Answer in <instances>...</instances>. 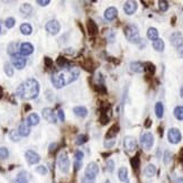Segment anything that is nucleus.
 Segmentation results:
<instances>
[{"instance_id":"obj_8","label":"nucleus","mask_w":183,"mask_h":183,"mask_svg":"<svg viewBox=\"0 0 183 183\" xmlns=\"http://www.w3.org/2000/svg\"><path fill=\"white\" fill-rule=\"evenodd\" d=\"M45 29L48 34L51 35H57L61 30V25L57 20L55 19H52V20H48L45 25Z\"/></svg>"},{"instance_id":"obj_28","label":"nucleus","mask_w":183,"mask_h":183,"mask_svg":"<svg viewBox=\"0 0 183 183\" xmlns=\"http://www.w3.org/2000/svg\"><path fill=\"white\" fill-rule=\"evenodd\" d=\"M155 115L158 119L163 118V116H164V106H163L162 102H156V105H155Z\"/></svg>"},{"instance_id":"obj_55","label":"nucleus","mask_w":183,"mask_h":183,"mask_svg":"<svg viewBox=\"0 0 183 183\" xmlns=\"http://www.w3.org/2000/svg\"><path fill=\"white\" fill-rule=\"evenodd\" d=\"M180 159L183 162V148L181 150V152H180Z\"/></svg>"},{"instance_id":"obj_35","label":"nucleus","mask_w":183,"mask_h":183,"mask_svg":"<svg viewBox=\"0 0 183 183\" xmlns=\"http://www.w3.org/2000/svg\"><path fill=\"white\" fill-rule=\"evenodd\" d=\"M3 70H5V73H6L9 78H11L12 75H14V68H12V65L10 64V63H6Z\"/></svg>"},{"instance_id":"obj_25","label":"nucleus","mask_w":183,"mask_h":183,"mask_svg":"<svg viewBox=\"0 0 183 183\" xmlns=\"http://www.w3.org/2000/svg\"><path fill=\"white\" fill-rule=\"evenodd\" d=\"M19 47H20V45L18 44L17 42H12V43H10V44L8 45V47H7V52H8V54H10V55H15V54H18L17 52L19 51Z\"/></svg>"},{"instance_id":"obj_10","label":"nucleus","mask_w":183,"mask_h":183,"mask_svg":"<svg viewBox=\"0 0 183 183\" xmlns=\"http://www.w3.org/2000/svg\"><path fill=\"white\" fill-rule=\"evenodd\" d=\"M25 158H26L27 163L29 165H35V164H38L39 161H41V156L36 152L32 151V150H28L25 153Z\"/></svg>"},{"instance_id":"obj_49","label":"nucleus","mask_w":183,"mask_h":183,"mask_svg":"<svg viewBox=\"0 0 183 183\" xmlns=\"http://www.w3.org/2000/svg\"><path fill=\"white\" fill-rule=\"evenodd\" d=\"M81 166H82V162H81V161H75V162H74V170H75V171L81 170Z\"/></svg>"},{"instance_id":"obj_58","label":"nucleus","mask_w":183,"mask_h":183,"mask_svg":"<svg viewBox=\"0 0 183 183\" xmlns=\"http://www.w3.org/2000/svg\"><path fill=\"white\" fill-rule=\"evenodd\" d=\"M0 33H1V27H0Z\"/></svg>"},{"instance_id":"obj_38","label":"nucleus","mask_w":183,"mask_h":183,"mask_svg":"<svg viewBox=\"0 0 183 183\" xmlns=\"http://www.w3.org/2000/svg\"><path fill=\"white\" fill-rule=\"evenodd\" d=\"M15 24H16V20L14 17H8L6 20H5V26H6L7 28H12V27L15 26Z\"/></svg>"},{"instance_id":"obj_15","label":"nucleus","mask_w":183,"mask_h":183,"mask_svg":"<svg viewBox=\"0 0 183 183\" xmlns=\"http://www.w3.org/2000/svg\"><path fill=\"white\" fill-rule=\"evenodd\" d=\"M18 134L20 135V137L21 136L23 137H27L30 134V126L27 124L26 120L21 121L19 124V126H18Z\"/></svg>"},{"instance_id":"obj_1","label":"nucleus","mask_w":183,"mask_h":183,"mask_svg":"<svg viewBox=\"0 0 183 183\" xmlns=\"http://www.w3.org/2000/svg\"><path fill=\"white\" fill-rule=\"evenodd\" d=\"M80 70L77 66H66L61 69L60 71L55 72L51 78V81L56 89H61L65 87L69 83H72L73 81L79 78Z\"/></svg>"},{"instance_id":"obj_33","label":"nucleus","mask_w":183,"mask_h":183,"mask_svg":"<svg viewBox=\"0 0 183 183\" xmlns=\"http://www.w3.org/2000/svg\"><path fill=\"white\" fill-rule=\"evenodd\" d=\"M9 138H10V141H12V142H19L20 141V135L18 134V130H10V133H9Z\"/></svg>"},{"instance_id":"obj_23","label":"nucleus","mask_w":183,"mask_h":183,"mask_svg":"<svg viewBox=\"0 0 183 183\" xmlns=\"http://www.w3.org/2000/svg\"><path fill=\"white\" fill-rule=\"evenodd\" d=\"M155 174H156V166L154 164H148L144 168V175L146 177H153Z\"/></svg>"},{"instance_id":"obj_14","label":"nucleus","mask_w":183,"mask_h":183,"mask_svg":"<svg viewBox=\"0 0 183 183\" xmlns=\"http://www.w3.org/2000/svg\"><path fill=\"white\" fill-rule=\"evenodd\" d=\"M124 146H125V150L128 152H132L134 151L137 146V142H136V139L132 136H127V137H125L124 139Z\"/></svg>"},{"instance_id":"obj_13","label":"nucleus","mask_w":183,"mask_h":183,"mask_svg":"<svg viewBox=\"0 0 183 183\" xmlns=\"http://www.w3.org/2000/svg\"><path fill=\"white\" fill-rule=\"evenodd\" d=\"M170 41H171V44L173 45V46H175V47H180L181 45H183V36L181 33L179 32H175L173 33L171 35V37H170Z\"/></svg>"},{"instance_id":"obj_42","label":"nucleus","mask_w":183,"mask_h":183,"mask_svg":"<svg viewBox=\"0 0 183 183\" xmlns=\"http://www.w3.org/2000/svg\"><path fill=\"white\" fill-rule=\"evenodd\" d=\"M158 8L161 11H166L168 9V2L167 1H158Z\"/></svg>"},{"instance_id":"obj_50","label":"nucleus","mask_w":183,"mask_h":183,"mask_svg":"<svg viewBox=\"0 0 183 183\" xmlns=\"http://www.w3.org/2000/svg\"><path fill=\"white\" fill-rule=\"evenodd\" d=\"M44 61H45V65L47 66V68H52V64H53V62H52V60L50 59V57H45L44 59Z\"/></svg>"},{"instance_id":"obj_52","label":"nucleus","mask_w":183,"mask_h":183,"mask_svg":"<svg viewBox=\"0 0 183 183\" xmlns=\"http://www.w3.org/2000/svg\"><path fill=\"white\" fill-rule=\"evenodd\" d=\"M177 53H179V55L183 59V45H181L180 47H177Z\"/></svg>"},{"instance_id":"obj_3","label":"nucleus","mask_w":183,"mask_h":183,"mask_svg":"<svg viewBox=\"0 0 183 183\" xmlns=\"http://www.w3.org/2000/svg\"><path fill=\"white\" fill-rule=\"evenodd\" d=\"M125 36H126V38L130 42V43H139L141 41V36H139V30L137 28V26L135 25H128V26L125 27Z\"/></svg>"},{"instance_id":"obj_46","label":"nucleus","mask_w":183,"mask_h":183,"mask_svg":"<svg viewBox=\"0 0 183 183\" xmlns=\"http://www.w3.org/2000/svg\"><path fill=\"white\" fill-rule=\"evenodd\" d=\"M115 143H116L115 138L114 139H106V142H105V146H106L107 148H110L115 145Z\"/></svg>"},{"instance_id":"obj_43","label":"nucleus","mask_w":183,"mask_h":183,"mask_svg":"<svg viewBox=\"0 0 183 183\" xmlns=\"http://www.w3.org/2000/svg\"><path fill=\"white\" fill-rule=\"evenodd\" d=\"M114 170H115V162L112 159H109L107 162V171L111 173V172H114Z\"/></svg>"},{"instance_id":"obj_4","label":"nucleus","mask_w":183,"mask_h":183,"mask_svg":"<svg viewBox=\"0 0 183 183\" xmlns=\"http://www.w3.org/2000/svg\"><path fill=\"white\" fill-rule=\"evenodd\" d=\"M99 174V166L96 162H90L87 165L84 171V179L89 180L90 182H95L96 177Z\"/></svg>"},{"instance_id":"obj_53","label":"nucleus","mask_w":183,"mask_h":183,"mask_svg":"<svg viewBox=\"0 0 183 183\" xmlns=\"http://www.w3.org/2000/svg\"><path fill=\"white\" fill-rule=\"evenodd\" d=\"M152 125V120L150 118H147V120H146V124H145V127L146 128H148L150 126Z\"/></svg>"},{"instance_id":"obj_22","label":"nucleus","mask_w":183,"mask_h":183,"mask_svg":"<svg viewBox=\"0 0 183 183\" xmlns=\"http://www.w3.org/2000/svg\"><path fill=\"white\" fill-rule=\"evenodd\" d=\"M129 66H130V70L133 72H135V73H143L145 71L144 64L141 62H132Z\"/></svg>"},{"instance_id":"obj_45","label":"nucleus","mask_w":183,"mask_h":183,"mask_svg":"<svg viewBox=\"0 0 183 183\" xmlns=\"http://www.w3.org/2000/svg\"><path fill=\"white\" fill-rule=\"evenodd\" d=\"M130 163H132V165H133L134 168H137L139 165V158H138V155H136L135 157H133L132 158V161H130Z\"/></svg>"},{"instance_id":"obj_26","label":"nucleus","mask_w":183,"mask_h":183,"mask_svg":"<svg viewBox=\"0 0 183 183\" xmlns=\"http://www.w3.org/2000/svg\"><path fill=\"white\" fill-rule=\"evenodd\" d=\"M73 112L78 117H86L88 115V109H87L86 107H82V106H78V107H74L73 108Z\"/></svg>"},{"instance_id":"obj_18","label":"nucleus","mask_w":183,"mask_h":183,"mask_svg":"<svg viewBox=\"0 0 183 183\" xmlns=\"http://www.w3.org/2000/svg\"><path fill=\"white\" fill-rule=\"evenodd\" d=\"M87 30L90 36H95L98 34V26L92 19H88L87 20Z\"/></svg>"},{"instance_id":"obj_32","label":"nucleus","mask_w":183,"mask_h":183,"mask_svg":"<svg viewBox=\"0 0 183 183\" xmlns=\"http://www.w3.org/2000/svg\"><path fill=\"white\" fill-rule=\"evenodd\" d=\"M174 117L177 120H183V106H177L174 109Z\"/></svg>"},{"instance_id":"obj_57","label":"nucleus","mask_w":183,"mask_h":183,"mask_svg":"<svg viewBox=\"0 0 183 183\" xmlns=\"http://www.w3.org/2000/svg\"><path fill=\"white\" fill-rule=\"evenodd\" d=\"M105 183H110V181L109 180H106V181H105Z\"/></svg>"},{"instance_id":"obj_41","label":"nucleus","mask_w":183,"mask_h":183,"mask_svg":"<svg viewBox=\"0 0 183 183\" xmlns=\"http://www.w3.org/2000/svg\"><path fill=\"white\" fill-rule=\"evenodd\" d=\"M36 172L41 175H46L47 174V168H46V166H44V165H38L37 167H36Z\"/></svg>"},{"instance_id":"obj_40","label":"nucleus","mask_w":183,"mask_h":183,"mask_svg":"<svg viewBox=\"0 0 183 183\" xmlns=\"http://www.w3.org/2000/svg\"><path fill=\"white\" fill-rule=\"evenodd\" d=\"M171 159H172V154L170 151H165L164 152V164L167 165L171 163Z\"/></svg>"},{"instance_id":"obj_37","label":"nucleus","mask_w":183,"mask_h":183,"mask_svg":"<svg viewBox=\"0 0 183 183\" xmlns=\"http://www.w3.org/2000/svg\"><path fill=\"white\" fill-rule=\"evenodd\" d=\"M144 69H145V71H147L151 75H153V74L155 73V65L152 64V63H145Z\"/></svg>"},{"instance_id":"obj_54","label":"nucleus","mask_w":183,"mask_h":183,"mask_svg":"<svg viewBox=\"0 0 183 183\" xmlns=\"http://www.w3.org/2000/svg\"><path fill=\"white\" fill-rule=\"evenodd\" d=\"M175 183H183V177H179V179H176Z\"/></svg>"},{"instance_id":"obj_2","label":"nucleus","mask_w":183,"mask_h":183,"mask_svg":"<svg viewBox=\"0 0 183 183\" xmlns=\"http://www.w3.org/2000/svg\"><path fill=\"white\" fill-rule=\"evenodd\" d=\"M17 97L24 100H33L36 99L39 95V83L35 79H28L20 83L16 90Z\"/></svg>"},{"instance_id":"obj_47","label":"nucleus","mask_w":183,"mask_h":183,"mask_svg":"<svg viewBox=\"0 0 183 183\" xmlns=\"http://www.w3.org/2000/svg\"><path fill=\"white\" fill-rule=\"evenodd\" d=\"M57 118L60 119V121H64L65 120V115H64V111H63L62 109H60L59 111H57Z\"/></svg>"},{"instance_id":"obj_27","label":"nucleus","mask_w":183,"mask_h":183,"mask_svg":"<svg viewBox=\"0 0 183 183\" xmlns=\"http://www.w3.org/2000/svg\"><path fill=\"white\" fill-rule=\"evenodd\" d=\"M153 47L155 51L157 52H163L164 47H165V44H164V41L162 38H157L153 42Z\"/></svg>"},{"instance_id":"obj_20","label":"nucleus","mask_w":183,"mask_h":183,"mask_svg":"<svg viewBox=\"0 0 183 183\" xmlns=\"http://www.w3.org/2000/svg\"><path fill=\"white\" fill-rule=\"evenodd\" d=\"M118 133H119V125L115 124L114 126H111V127L109 128L108 133L106 134V139H114Z\"/></svg>"},{"instance_id":"obj_11","label":"nucleus","mask_w":183,"mask_h":183,"mask_svg":"<svg viewBox=\"0 0 183 183\" xmlns=\"http://www.w3.org/2000/svg\"><path fill=\"white\" fill-rule=\"evenodd\" d=\"M42 116H43V118L45 120H47L48 123H52V124H55L56 121H57L55 112L53 111V109H51V108H44V109L42 110Z\"/></svg>"},{"instance_id":"obj_29","label":"nucleus","mask_w":183,"mask_h":183,"mask_svg":"<svg viewBox=\"0 0 183 183\" xmlns=\"http://www.w3.org/2000/svg\"><path fill=\"white\" fill-rule=\"evenodd\" d=\"M147 37L151 41H155V39L158 38V32H157L156 28H154V27H150L147 30Z\"/></svg>"},{"instance_id":"obj_30","label":"nucleus","mask_w":183,"mask_h":183,"mask_svg":"<svg viewBox=\"0 0 183 183\" xmlns=\"http://www.w3.org/2000/svg\"><path fill=\"white\" fill-rule=\"evenodd\" d=\"M118 177L121 182H125L127 181L128 179V170L126 167H120L118 170Z\"/></svg>"},{"instance_id":"obj_48","label":"nucleus","mask_w":183,"mask_h":183,"mask_svg":"<svg viewBox=\"0 0 183 183\" xmlns=\"http://www.w3.org/2000/svg\"><path fill=\"white\" fill-rule=\"evenodd\" d=\"M36 2L38 3L39 6H42V7H45V6H47V5H50V0H37Z\"/></svg>"},{"instance_id":"obj_6","label":"nucleus","mask_w":183,"mask_h":183,"mask_svg":"<svg viewBox=\"0 0 183 183\" xmlns=\"http://www.w3.org/2000/svg\"><path fill=\"white\" fill-rule=\"evenodd\" d=\"M141 145L142 147L146 151L151 150L154 145V136L152 133H144L142 136H141Z\"/></svg>"},{"instance_id":"obj_39","label":"nucleus","mask_w":183,"mask_h":183,"mask_svg":"<svg viewBox=\"0 0 183 183\" xmlns=\"http://www.w3.org/2000/svg\"><path fill=\"white\" fill-rule=\"evenodd\" d=\"M9 156V151L6 147H0V159H6Z\"/></svg>"},{"instance_id":"obj_7","label":"nucleus","mask_w":183,"mask_h":183,"mask_svg":"<svg viewBox=\"0 0 183 183\" xmlns=\"http://www.w3.org/2000/svg\"><path fill=\"white\" fill-rule=\"evenodd\" d=\"M26 59L25 56L20 55V54H15L11 56V65L14 68H16L17 70H23L26 66Z\"/></svg>"},{"instance_id":"obj_56","label":"nucleus","mask_w":183,"mask_h":183,"mask_svg":"<svg viewBox=\"0 0 183 183\" xmlns=\"http://www.w3.org/2000/svg\"><path fill=\"white\" fill-rule=\"evenodd\" d=\"M180 95H181V98H183V86H182V88H181V90H180Z\"/></svg>"},{"instance_id":"obj_51","label":"nucleus","mask_w":183,"mask_h":183,"mask_svg":"<svg viewBox=\"0 0 183 183\" xmlns=\"http://www.w3.org/2000/svg\"><path fill=\"white\" fill-rule=\"evenodd\" d=\"M56 147H57V144L56 143H53V144L50 145V153H54L56 151Z\"/></svg>"},{"instance_id":"obj_5","label":"nucleus","mask_w":183,"mask_h":183,"mask_svg":"<svg viewBox=\"0 0 183 183\" xmlns=\"http://www.w3.org/2000/svg\"><path fill=\"white\" fill-rule=\"evenodd\" d=\"M57 165H59L60 171L62 173H69L70 171V158H69L68 154L66 153H61L59 155V158H57Z\"/></svg>"},{"instance_id":"obj_24","label":"nucleus","mask_w":183,"mask_h":183,"mask_svg":"<svg viewBox=\"0 0 183 183\" xmlns=\"http://www.w3.org/2000/svg\"><path fill=\"white\" fill-rule=\"evenodd\" d=\"M19 10H20L21 15L25 16V17H28V16L32 15L33 7L30 6L29 3H23V5L20 6V8H19Z\"/></svg>"},{"instance_id":"obj_17","label":"nucleus","mask_w":183,"mask_h":183,"mask_svg":"<svg viewBox=\"0 0 183 183\" xmlns=\"http://www.w3.org/2000/svg\"><path fill=\"white\" fill-rule=\"evenodd\" d=\"M117 15H118V10H117L115 7H109V8H107L106 11H105V14H104L105 18H106L107 20H109V21L116 19Z\"/></svg>"},{"instance_id":"obj_21","label":"nucleus","mask_w":183,"mask_h":183,"mask_svg":"<svg viewBox=\"0 0 183 183\" xmlns=\"http://www.w3.org/2000/svg\"><path fill=\"white\" fill-rule=\"evenodd\" d=\"M39 116L37 115V114H30V115H28V117H27L26 121H27V124L29 125V126H36V125H38L39 124Z\"/></svg>"},{"instance_id":"obj_16","label":"nucleus","mask_w":183,"mask_h":183,"mask_svg":"<svg viewBox=\"0 0 183 183\" xmlns=\"http://www.w3.org/2000/svg\"><path fill=\"white\" fill-rule=\"evenodd\" d=\"M137 10V2L136 1H127V2H125L124 5V11L125 14H127V15H133L135 14V11Z\"/></svg>"},{"instance_id":"obj_31","label":"nucleus","mask_w":183,"mask_h":183,"mask_svg":"<svg viewBox=\"0 0 183 183\" xmlns=\"http://www.w3.org/2000/svg\"><path fill=\"white\" fill-rule=\"evenodd\" d=\"M20 32L23 35H30L33 33V27L30 26L29 24H27V23H24V24L20 25Z\"/></svg>"},{"instance_id":"obj_34","label":"nucleus","mask_w":183,"mask_h":183,"mask_svg":"<svg viewBox=\"0 0 183 183\" xmlns=\"http://www.w3.org/2000/svg\"><path fill=\"white\" fill-rule=\"evenodd\" d=\"M56 63H57V65H59L60 69H63V68H66V66H69L68 60L65 59L64 56H59V59H57Z\"/></svg>"},{"instance_id":"obj_19","label":"nucleus","mask_w":183,"mask_h":183,"mask_svg":"<svg viewBox=\"0 0 183 183\" xmlns=\"http://www.w3.org/2000/svg\"><path fill=\"white\" fill-rule=\"evenodd\" d=\"M29 181V175L26 171H20L16 176L14 183H28Z\"/></svg>"},{"instance_id":"obj_9","label":"nucleus","mask_w":183,"mask_h":183,"mask_svg":"<svg viewBox=\"0 0 183 183\" xmlns=\"http://www.w3.org/2000/svg\"><path fill=\"white\" fill-rule=\"evenodd\" d=\"M167 139L171 144H177L182 139V134L177 128H171L167 132Z\"/></svg>"},{"instance_id":"obj_12","label":"nucleus","mask_w":183,"mask_h":183,"mask_svg":"<svg viewBox=\"0 0 183 183\" xmlns=\"http://www.w3.org/2000/svg\"><path fill=\"white\" fill-rule=\"evenodd\" d=\"M34 52V46H33L30 43L28 42H25V43H21L20 47H19V54L23 56H28Z\"/></svg>"},{"instance_id":"obj_44","label":"nucleus","mask_w":183,"mask_h":183,"mask_svg":"<svg viewBox=\"0 0 183 183\" xmlns=\"http://www.w3.org/2000/svg\"><path fill=\"white\" fill-rule=\"evenodd\" d=\"M74 157H75V161H81L82 162L83 157H84V154L82 151H77L74 153Z\"/></svg>"},{"instance_id":"obj_36","label":"nucleus","mask_w":183,"mask_h":183,"mask_svg":"<svg viewBox=\"0 0 183 183\" xmlns=\"http://www.w3.org/2000/svg\"><path fill=\"white\" fill-rule=\"evenodd\" d=\"M88 142V136L84 135V134H81V135H78L77 141H75V144L77 145H82L84 143Z\"/></svg>"}]
</instances>
